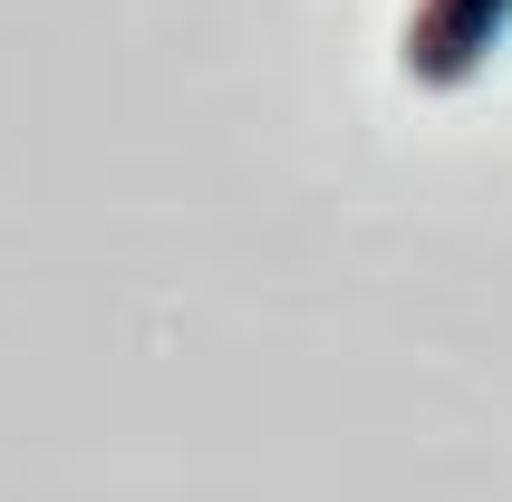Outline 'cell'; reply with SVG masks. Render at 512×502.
Here are the masks:
<instances>
[{"label": "cell", "mask_w": 512, "mask_h": 502, "mask_svg": "<svg viewBox=\"0 0 512 502\" xmlns=\"http://www.w3.org/2000/svg\"><path fill=\"white\" fill-rule=\"evenodd\" d=\"M512 39V0H416L406 10V39H397V68L426 97H455L493 68V49Z\"/></svg>", "instance_id": "1"}]
</instances>
